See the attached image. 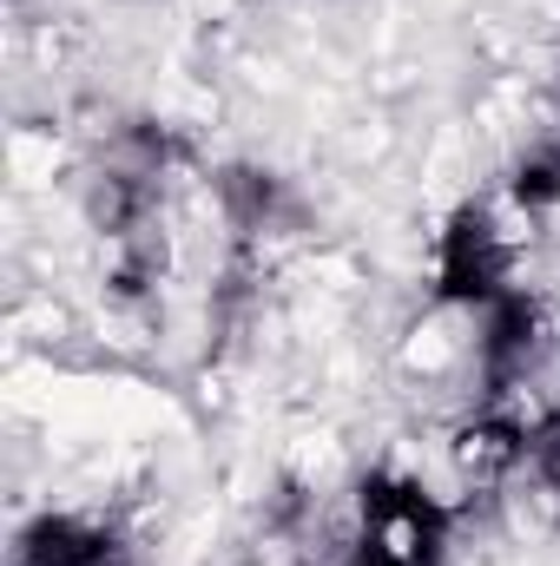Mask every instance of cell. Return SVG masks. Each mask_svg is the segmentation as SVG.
I'll return each mask as SVG.
<instances>
[{"label":"cell","instance_id":"cell-1","mask_svg":"<svg viewBox=\"0 0 560 566\" xmlns=\"http://www.w3.org/2000/svg\"><path fill=\"white\" fill-rule=\"evenodd\" d=\"M515 271V251L501 244L488 205H455V218L442 224V244H435V296L442 303H495Z\"/></svg>","mask_w":560,"mask_h":566},{"label":"cell","instance_id":"cell-2","mask_svg":"<svg viewBox=\"0 0 560 566\" xmlns=\"http://www.w3.org/2000/svg\"><path fill=\"white\" fill-rule=\"evenodd\" d=\"M363 541L390 547L403 566H442L448 554V514L403 474H370L363 481Z\"/></svg>","mask_w":560,"mask_h":566},{"label":"cell","instance_id":"cell-3","mask_svg":"<svg viewBox=\"0 0 560 566\" xmlns=\"http://www.w3.org/2000/svg\"><path fill=\"white\" fill-rule=\"evenodd\" d=\"M535 349H541V303L528 290H501L481 310V343H475L488 402H508L521 389V376L535 369Z\"/></svg>","mask_w":560,"mask_h":566},{"label":"cell","instance_id":"cell-4","mask_svg":"<svg viewBox=\"0 0 560 566\" xmlns=\"http://www.w3.org/2000/svg\"><path fill=\"white\" fill-rule=\"evenodd\" d=\"M13 566H126L120 541L80 514H40L20 547H13Z\"/></svg>","mask_w":560,"mask_h":566},{"label":"cell","instance_id":"cell-5","mask_svg":"<svg viewBox=\"0 0 560 566\" xmlns=\"http://www.w3.org/2000/svg\"><path fill=\"white\" fill-rule=\"evenodd\" d=\"M218 205H225V224H231L245 244L297 218L283 178L278 171H265V165H225V171H218Z\"/></svg>","mask_w":560,"mask_h":566},{"label":"cell","instance_id":"cell-6","mask_svg":"<svg viewBox=\"0 0 560 566\" xmlns=\"http://www.w3.org/2000/svg\"><path fill=\"white\" fill-rule=\"evenodd\" d=\"M521 461H528V428L515 422V416L488 409V416H475L468 428H455V468L468 481H501Z\"/></svg>","mask_w":560,"mask_h":566},{"label":"cell","instance_id":"cell-7","mask_svg":"<svg viewBox=\"0 0 560 566\" xmlns=\"http://www.w3.org/2000/svg\"><path fill=\"white\" fill-rule=\"evenodd\" d=\"M120 258H113V277H106V290L120 296V303H139V296H152L158 283H165V238L158 231H139V238H126V244H113Z\"/></svg>","mask_w":560,"mask_h":566},{"label":"cell","instance_id":"cell-8","mask_svg":"<svg viewBox=\"0 0 560 566\" xmlns=\"http://www.w3.org/2000/svg\"><path fill=\"white\" fill-rule=\"evenodd\" d=\"M521 211H560V145H535L508 178Z\"/></svg>","mask_w":560,"mask_h":566},{"label":"cell","instance_id":"cell-9","mask_svg":"<svg viewBox=\"0 0 560 566\" xmlns=\"http://www.w3.org/2000/svg\"><path fill=\"white\" fill-rule=\"evenodd\" d=\"M528 468L541 474L548 494H560V409H548L541 422L528 428Z\"/></svg>","mask_w":560,"mask_h":566},{"label":"cell","instance_id":"cell-10","mask_svg":"<svg viewBox=\"0 0 560 566\" xmlns=\"http://www.w3.org/2000/svg\"><path fill=\"white\" fill-rule=\"evenodd\" d=\"M343 566H403V560H396L390 547H376V541H356V547H350V560H343Z\"/></svg>","mask_w":560,"mask_h":566}]
</instances>
